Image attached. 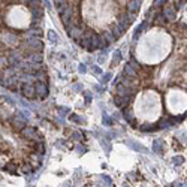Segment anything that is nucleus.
<instances>
[{"instance_id": "nucleus-23", "label": "nucleus", "mask_w": 187, "mask_h": 187, "mask_svg": "<svg viewBox=\"0 0 187 187\" xmlns=\"http://www.w3.org/2000/svg\"><path fill=\"white\" fill-rule=\"evenodd\" d=\"M35 76H36V80H37V81L48 82V75H47V72H45V69H39L35 73Z\"/></svg>"}, {"instance_id": "nucleus-4", "label": "nucleus", "mask_w": 187, "mask_h": 187, "mask_svg": "<svg viewBox=\"0 0 187 187\" xmlns=\"http://www.w3.org/2000/svg\"><path fill=\"white\" fill-rule=\"evenodd\" d=\"M35 88H36V96H37V99L39 100H44V99H47L48 97V93H49V90H48V82L45 81H35Z\"/></svg>"}, {"instance_id": "nucleus-8", "label": "nucleus", "mask_w": 187, "mask_h": 187, "mask_svg": "<svg viewBox=\"0 0 187 187\" xmlns=\"http://www.w3.org/2000/svg\"><path fill=\"white\" fill-rule=\"evenodd\" d=\"M23 61V54L21 53H18V51H11L9 54H8V63H9V66H17V64H20Z\"/></svg>"}, {"instance_id": "nucleus-47", "label": "nucleus", "mask_w": 187, "mask_h": 187, "mask_svg": "<svg viewBox=\"0 0 187 187\" xmlns=\"http://www.w3.org/2000/svg\"><path fill=\"white\" fill-rule=\"evenodd\" d=\"M57 121H59L60 124H64V120L63 118H57Z\"/></svg>"}, {"instance_id": "nucleus-41", "label": "nucleus", "mask_w": 187, "mask_h": 187, "mask_svg": "<svg viewBox=\"0 0 187 187\" xmlns=\"http://www.w3.org/2000/svg\"><path fill=\"white\" fill-rule=\"evenodd\" d=\"M72 139L73 141H81L82 139V133L81 132H73V133H72Z\"/></svg>"}, {"instance_id": "nucleus-15", "label": "nucleus", "mask_w": 187, "mask_h": 187, "mask_svg": "<svg viewBox=\"0 0 187 187\" xmlns=\"http://www.w3.org/2000/svg\"><path fill=\"white\" fill-rule=\"evenodd\" d=\"M25 59L29 61H33V63H42L44 61V56L37 51H30L29 54H25Z\"/></svg>"}, {"instance_id": "nucleus-7", "label": "nucleus", "mask_w": 187, "mask_h": 187, "mask_svg": "<svg viewBox=\"0 0 187 187\" xmlns=\"http://www.w3.org/2000/svg\"><path fill=\"white\" fill-rule=\"evenodd\" d=\"M121 115H123V118L127 121L132 127H136V117H135V112H133L132 109H129L127 106H126V108H123Z\"/></svg>"}, {"instance_id": "nucleus-14", "label": "nucleus", "mask_w": 187, "mask_h": 187, "mask_svg": "<svg viewBox=\"0 0 187 187\" xmlns=\"http://www.w3.org/2000/svg\"><path fill=\"white\" fill-rule=\"evenodd\" d=\"M142 6V0H129L127 2V11L132 14H138Z\"/></svg>"}, {"instance_id": "nucleus-10", "label": "nucleus", "mask_w": 187, "mask_h": 187, "mask_svg": "<svg viewBox=\"0 0 187 187\" xmlns=\"http://www.w3.org/2000/svg\"><path fill=\"white\" fill-rule=\"evenodd\" d=\"M2 169H3L5 172L11 174V175H17L20 168H18V163H17V162H14V160H8L6 163L2 166Z\"/></svg>"}, {"instance_id": "nucleus-28", "label": "nucleus", "mask_w": 187, "mask_h": 187, "mask_svg": "<svg viewBox=\"0 0 187 187\" xmlns=\"http://www.w3.org/2000/svg\"><path fill=\"white\" fill-rule=\"evenodd\" d=\"M103 37H105V41L108 44H112L114 41H117V37L114 36V33H112L111 30H109V32H105V33H103Z\"/></svg>"}, {"instance_id": "nucleus-2", "label": "nucleus", "mask_w": 187, "mask_h": 187, "mask_svg": "<svg viewBox=\"0 0 187 187\" xmlns=\"http://www.w3.org/2000/svg\"><path fill=\"white\" fill-rule=\"evenodd\" d=\"M30 15H32V25H39V23L44 18V6H30Z\"/></svg>"}, {"instance_id": "nucleus-48", "label": "nucleus", "mask_w": 187, "mask_h": 187, "mask_svg": "<svg viewBox=\"0 0 187 187\" xmlns=\"http://www.w3.org/2000/svg\"><path fill=\"white\" fill-rule=\"evenodd\" d=\"M118 2H123V0H118Z\"/></svg>"}, {"instance_id": "nucleus-20", "label": "nucleus", "mask_w": 187, "mask_h": 187, "mask_svg": "<svg viewBox=\"0 0 187 187\" xmlns=\"http://www.w3.org/2000/svg\"><path fill=\"white\" fill-rule=\"evenodd\" d=\"M25 33H27L29 36H35V37H42V35H44V33H42V29H41L39 25H36V27H30Z\"/></svg>"}, {"instance_id": "nucleus-29", "label": "nucleus", "mask_w": 187, "mask_h": 187, "mask_svg": "<svg viewBox=\"0 0 187 187\" xmlns=\"http://www.w3.org/2000/svg\"><path fill=\"white\" fill-rule=\"evenodd\" d=\"M112 120H114V118L109 117L106 112H103V115H102V123H103L105 126H112V124H114V121H112Z\"/></svg>"}, {"instance_id": "nucleus-13", "label": "nucleus", "mask_w": 187, "mask_h": 187, "mask_svg": "<svg viewBox=\"0 0 187 187\" xmlns=\"http://www.w3.org/2000/svg\"><path fill=\"white\" fill-rule=\"evenodd\" d=\"M2 41L5 44H8V45H12V47L18 45V36L14 35V33H5V35L2 36Z\"/></svg>"}, {"instance_id": "nucleus-38", "label": "nucleus", "mask_w": 187, "mask_h": 187, "mask_svg": "<svg viewBox=\"0 0 187 187\" xmlns=\"http://www.w3.org/2000/svg\"><path fill=\"white\" fill-rule=\"evenodd\" d=\"M54 2V5L57 6V9L59 8H63V6H66L68 5V0H53Z\"/></svg>"}, {"instance_id": "nucleus-43", "label": "nucleus", "mask_w": 187, "mask_h": 187, "mask_svg": "<svg viewBox=\"0 0 187 187\" xmlns=\"http://www.w3.org/2000/svg\"><path fill=\"white\" fill-rule=\"evenodd\" d=\"M100 178H102V180L106 183V186H112V180H111L108 175H103V174H102V175H100Z\"/></svg>"}, {"instance_id": "nucleus-44", "label": "nucleus", "mask_w": 187, "mask_h": 187, "mask_svg": "<svg viewBox=\"0 0 187 187\" xmlns=\"http://www.w3.org/2000/svg\"><path fill=\"white\" fill-rule=\"evenodd\" d=\"M20 115L27 120V118L30 117V111H29V109H21V111H20Z\"/></svg>"}, {"instance_id": "nucleus-18", "label": "nucleus", "mask_w": 187, "mask_h": 187, "mask_svg": "<svg viewBox=\"0 0 187 187\" xmlns=\"http://www.w3.org/2000/svg\"><path fill=\"white\" fill-rule=\"evenodd\" d=\"M139 130L141 132H156V130H159V127H157V123H145L139 126Z\"/></svg>"}, {"instance_id": "nucleus-33", "label": "nucleus", "mask_w": 187, "mask_h": 187, "mask_svg": "<svg viewBox=\"0 0 187 187\" xmlns=\"http://www.w3.org/2000/svg\"><path fill=\"white\" fill-rule=\"evenodd\" d=\"M184 163V157L183 156H174L172 157V165H175V166H180V165Z\"/></svg>"}, {"instance_id": "nucleus-39", "label": "nucleus", "mask_w": 187, "mask_h": 187, "mask_svg": "<svg viewBox=\"0 0 187 187\" xmlns=\"http://www.w3.org/2000/svg\"><path fill=\"white\" fill-rule=\"evenodd\" d=\"M78 72H80L81 75L87 73V64H85V63H80V64H78Z\"/></svg>"}, {"instance_id": "nucleus-21", "label": "nucleus", "mask_w": 187, "mask_h": 187, "mask_svg": "<svg viewBox=\"0 0 187 187\" xmlns=\"http://www.w3.org/2000/svg\"><path fill=\"white\" fill-rule=\"evenodd\" d=\"M47 36H48V41H49L53 45H57V44L60 42V36L57 35L54 30H48V35Z\"/></svg>"}, {"instance_id": "nucleus-24", "label": "nucleus", "mask_w": 187, "mask_h": 187, "mask_svg": "<svg viewBox=\"0 0 187 187\" xmlns=\"http://www.w3.org/2000/svg\"><path fill=\"white\" fill-rule=\"evenodd\" d=\"M33 171H35V166L30 163V162H27V163H24L23 166H21V172H23V174H25V175L32 174Z\"/></svg>"}, {"instance_id": "nucleus-25", "label": "nucleus", "mask_w": 187, "mask_h": 187, "mask_svg": "<svg viewBox=\"0 0 187 187\" xmlns=\"http://www.w3.org/2000/svg\"><path fill=\"white\" fill-rule=\"evenodd\" d=\"M109 138H103V139H100V145H102V148H103V150H105V153L106 154H109V153H111V148H112V147H111V144H109Z\"/></svg>"}, {"instance_id": "nucleus-3", "label": "nucleus", "mask_w": 187, "mask_h": 187, "mask_svg": "<svg viewBox=\"0 0 187 187\" xmlns=\"http://www.w3.org/2000/svg\"><path fill=\"white\" fill-rule=\"evenodd\" d=\"M21 94H23L25 99H29V100L37 99V96H36L35 82H24L23 85H21Z\"/></svg>"}, {"instance_id": "nucleus-26", "label": "nucleus", "mask_w": 187, "mask_h": 187, "mask_svg": "<svg viewBox=\"0 0 187 187\" xmlns=\"http://www.w3.org/2000/svg\"><path fill=\"white\" fill-rule=\"evenodd\" d=\"M177 136H178L177 139L180 141L183 145L187 144V132H186V130H180V132H177Z\"/></svg>"}, {"instance_id": "nucleus-32", "label": "nucleus", "mask_w": 187, "mask_h": 187, "mask_svg": "<svg viewBox=\"0 0 187 187\" xmlns=\"http://www.w3.org/2000/svg\"><path fill=\"white\" fill-rule=\"evenodd\" d=\"M111 32H112V33H114V36H115V37H121V36H123V33H124V32H123V30H121V29H120V25H115V27H112V29H111Z\"/></svg>"}, {"instance_id": "nucleus-19", "label": "nucleus", "mask_w": 187, "mask_h": 187, "mask_svg": "<svg viewBox=\"0 0 187 187\" xmlns=\"http://www.w3.org/2000/svg\"><path fill=\"white\" fill-rule=\"evenodd\" d=\"M123 75H124L126 78H136V70L127 63V64L124 66V69H123Z\"/></svg>"}, {"instance_id": "nucleus-30", "label": "nucleus", "mask_w": 187, "mask_h": 187, "mask_svg": "<svg viewBox=\"0 0 187 187\" xmlns=\"http://www.w3.org/2000/svg\"><path fill=\"white\" fill-rule=\"evenodd\" d=\"M111 80H112V73H111V72H105V73H102V76H100V82H102V84H108Z\"/></svg>"}, {"instance_id": "nucleus-46", "label": "nucleus", "mask_w": 187, "mask_h": 187, "mask_svg": "<svg viewBox=\"0 0 187 187\" xmlns=\"http://www.w3.org/2000/svg\"><path fill=\"white\" fill-rule=\"evenodd\" d=\"M112 118H114V120H120V114H118V112H115V114L112 115Z\"/></svg>"}, {"instance_id": "nucleus-37", "label": "nucleus", "mask_w": 187, "mask_h": 187, "mask_svg": "<svg viewBox=\"0 0 187 187\" xmlns=\"http://www.w3.org/2000/svg\"><path fill=\"white\" fill-rule=\"evenodd\" d=\"M6 66H9L8 56H0V68H6Z\"/></svg>"}, {"instance_id": "nucleus-12", "label": "nucleus", "mask_w": 187, "mask_h": 187, "mask_svg": "<svg viewBox=\"0 0 187 187\" xmlns=\"http://www.w3.org/2000/svg\"><path fill=\"white\" fill-rule=\"evenodd\" d=\"M127 147H130L132 150H135V151H139V153H144V154H147L148 153V150L142 145V144H139V142H136V141H133V139H127L126 142H124Z\"/></svg>"}, {"instance_id": "nucleus-27", "label": "nucleus", "mask_w": 187, "mask_h": 187, "mask_svg": "<svg viewBox=\"0 0 187 187\" xmlns=\"http://www.w3.org/2000/svg\"><path fill=\"white\" fill-rule=\"evenodd\" d=\"M69 120L70 121H73V123H78V124H82V123H85V120L82 117H80V115H76V114H69Z\"/></svg>"}, {"instance_id": "nucleus-35", "label": "nucleus", "mask_w": 187, "mask_h": 187, "mask_svg": "<svg viewBox=\"0 0 187 187\" xmlns=\"http://www.w3.org/2000/svg\"><path fill=\"white\" fill-rule=\"evenodd\" d=\"M82 96H84V100H85V103H87V105L93 100V96H92L90 92H82Z\"/></svg>"}, {"instance_id": "nucleus-11", "label": "nucleus", "mask_w": 187, "mask_h": 187, "mask_svg": "<svg viewBox=\"0 0 187 187\" xmlns=\"http://www.w3.org/2000/svg\"><path fill=\"white\" fill-rule=\"evenodd\" d=\"M163 15H165V18H166L168 21H175V18H177L175 6H171V5L165 6L163 8Z\"/></svg>"}, {"instance_id": "nucleus-34", "label": "nucleus", "mask_w": 187, "mask_h": 187, "mask_svg": "<svg viewBox=\"0 0 187 187\" xmlns=\"http://www.w3.org/2000/svg\"><path fill=\"white\" fill-rule=\"evenodd\" d=\"M75 151H76V154L82 156L84 153H87V148H85V145H82V144H78V145L75 147Z\"/></svg>"}, {"instance_id": "nucleus-6", "label": "nucleus", "mask_w": 187, "mask_h": 187, "mask_svg": "<svg viewBox=\"0 0 187 187\" xmlns=\"http://www.w3.org/2000/svg\"><path fill=\"white\" fill-rule=\"evenodd\" d=\"M11 126L15 132H21L25 126H27V120L21 115H17V117H12L11 118Z\"/></svg>"}, {"instance_id": "nucleus-42", "label": "nucleus", "mask_w": 187, "mask_h": 187, "mask_svg": "<svg viewBox=\"0 0 187 187\" xmlns=\"http://www.w3.org/2000/svg\"><path fill=\"white\" fill-rule=\"evenodd\" d=\"M94 88H96V92H97V93H103V92H105V84H102V82H100V84L94 85Z\"/></svg>"}, {"instance_id": "nucleus-36", "label": "nucleus", "mask_w": 187, "mask_h": 187, "mask_svg": "<svg viewBox=\"0 0 187 187\" xmlns=\"http://www.w3.org/2000/svg\"><path fill=\"white\" fill-rule=\"evenodd\" d=\"M129 64H130V66H132V68H133V69L136 70V72H138V70L141 69L139 63H138V61H136V60L133 59V57H132V59H130V61H129Z\"/></svg>"}, {"instance_id": "nucleus-31", "label": "nucleus", "mask_w": 187, "mask_h": 187, "mask_svg": "<svg viewBox=\"0 0 187 187\" xmlns=\"http://www.w3.org/2000/svg\"><path fill=\"white\" fill-rule=\"evenodd\" d=\"M56 109L59 111V115H60V117H64V115H68V114L70 112V109L68 108V106H57Z\"/></svg>"}, {"instance_id": "nucleus-16", "label": "nucleus", "mask_w": 187, "mask_h": 187, "mask_svg": "<svg viewBox=\"0 0 187 187\" xmlns=\"http://www.w3.org/2000/svg\"><path fill=\"white\" fill-rule=\"evenodd\" d=\"M153 151L157 153V154H163L165 153V141L163 139L153 141Z\"/></svg>"}, {"instance_id": "nucleus-40", "label": "nucleus", "mask_w": 187, "mask_h": 187, "mask_svg": "<svg viewBox=\"0 0 187 187\" xmlns=\"http://www.w3.org/2000/svg\"><path fill=\"white\" fill-rule=\"evenodd\" d=\"M92 72H93L94 75H102V73H103L102 69H100L99 66H96V64H92Z\"/></svg>"}, {"instance_id": "nucleus-22", "label": "nucleus", "mask_w": 187, "mask_h": 187, "mask_svg": "<svg viewBox=\"0 0 187 187\" xmlns=\"http://www.w3.org/2000/svg\"><path fill=\"white\" fill-rule=\"evenodd\" d=\"M121 59H123L121 51H120V49H115V53H114V56H112V61H111V64H112V66H117V64H120Z\"/></svg>"}, {"instance_id": "nucleus-9", "label": "nucleus", "mask_w": 187, "mask_h": 187, "mask_svg": "<svg viewBox=\"0 0 187 187\" xmlns=\"http://www.w3.org/2000/svg\"><path fill=\"white\" fill-rule=\"evenodd\" d=\"M132 97L133 96H115L114 97V103H115V106H118L120 109H123V108H126V106H129V103L132 102Z\"/></svg>"}, {"instance_id": "nucleus-1", "label": "nucleus", "mask_w": 187, "mask_h": 187, "mask_svg": "<svg viewBox=\"0 0 187 187\" xmlns=\"http://www.w3.org/2000/svg\"><path fill=\"white\" fill-rule=\"evenodd\" d=\"M21 136L24 139H30V141H44V135L33 126H25L21 130Z\"/></svg>"}, {"instance_id": "nucleus-17", "label": "nucleus", "mask_w": 187, "mask_h": 187, "mask_svg": "<svg viewBox=\"0 0 187 187\" xmlns=\"http://www.w3.org/2000/svg\"><path fill=\"white\" fill-rule=\"evenodd\" d=\"M33 151L39 154H45V141H33Z\"/></svg>"}, {"instance_id": "nucleus-45", "label": "nucleus", "mask_w": 187, "mask_h": 187, "mask_svg": "<svg viewBox=\"0 0 187 187\" xmlns=\"http://www.w3.org/2000/svg\"><path fill=\"white\" fill-rule=\"evenodd\" d=\"M73 90L75 92H82V84H75L73 85Z\"/></svg>"}, {"instance_id": "nucleus-5", "label": "nucleus", "mask_w": 187, "mask_h": 187, "mask_svg": "<svg viewBox=\"0 0 187 187\" xmlns=\"http://www.w3.org/2000/svg\"><path fill=\"white\" fill-rule=\"evenodd\" d=\"M25 47H29L32 51H37V53H41V51H44V41H42L41 37H35V36H32L30 39H27V41H25Z\"/></svg>"}]
</instances>
